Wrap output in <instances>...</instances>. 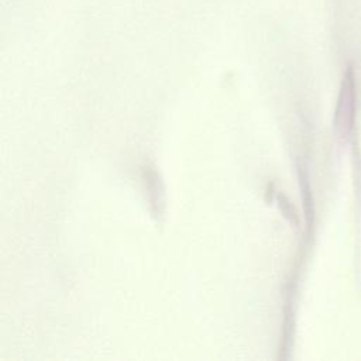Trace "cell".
Segmentation results:
<instances>
[{"label":"cell","mask_w":361,"mask_h":361,"mask_svg":"<svg viewBox=\"0 0 361 361\" xmlns=\"http://www.w3.org/2000/svg\"><path fill=\"white\" fill-rule=\"evenodd\" d=\"M354 100H355V82H354V73L353 69L348 68L344 80L341 85L340 99H338V107H337V116L336 123L337 128L343 135H345L353 123V114H354Z\"/></svg>","instance_id":"obj_1"}]
</instances>
